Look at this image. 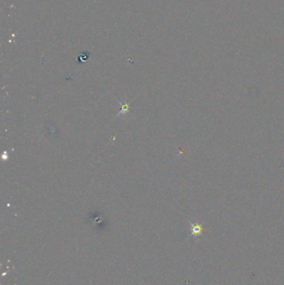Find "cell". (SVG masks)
<instances>
[{"mask_svg": "<svg viewBox=\"0 0 284 285\" xmlns=\"http://www.w3.org/2000/svg\"><path fill=\"white\" fill-rule=\"evenodd\" d=\"M129 104H123V105H122V109L120 110V112H119V113H118L117 115H119L120 113H123V114H124V113H129Z\"/></svg>", "mask_w": 284, "mask_h": 285, "instance_id": "1", "label": "cell"}]
</instances>
